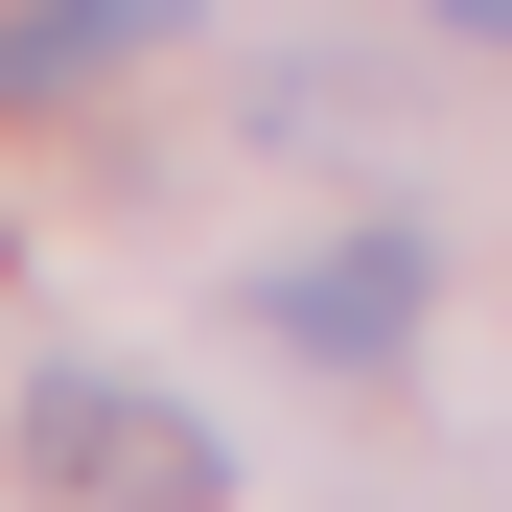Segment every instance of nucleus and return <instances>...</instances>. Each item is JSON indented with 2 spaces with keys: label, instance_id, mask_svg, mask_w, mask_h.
Wrapping results in <instances>:
<instances>
[{
  "label": "nucleus",
  "instance_id": "nucleus-4",
  "mask_svg": "<svg viewBox=\"0 0 512 512\" xmlns=\"http://www.w3.org/2000/svg\"><path fill=\"white\" fill-rule=\"evenodd\" d=\"M443 24H466V47H512V0H443Z\"/></svg>",
  "mask_w": 512,
  "mask_h": 512
},
{
  "label": "nucleus",
  "instance_id": "nucleus-2",
  "mask_svg": "<svg viewBox=\"0 0 512 512\" xmlns=\"http://www.w3.org/2000/svg\"><path fill=\"white\" fill-rule=\"evenodd\" d=\"M419 303H443V256H419V233H350V256H280V280H256V326L326 350V373H396Z\"/></svg>",
  "mask_w": 512,
  "mask_h": 512
},
{
  "label": "nucleus",
  "instance_id": "nucleus-3",
  "mask_svg": "<svg viewBox=\"0 0 512 512\" xmlns=\"http://www.w3.org/2000/svg\"><path fill=\"white\" fill-rule=\"evenodd\" d=\"M163 24H187V0H24V24H0V94H70V70H117Z\"/></svg>",
  "mask_w": 512,
  "mask_h": 512
},
{
  "label": "nucleus",
  "instance_id": "nucleus-1",
  "mask_svg": "<svg viewBox=\"0 0 512 512\" xmlns=\"http://www.w3.org/2000/svg\"><path fill=\"white\" fill-rule=\"evenodd\" d=\"M24 466H47L70 512H210V489H233L210 419H163V396H117V373H47V396H24Z\"/></svg>",
  "mask_w": 512,
  "mask_h": 512
}]
</instances>
